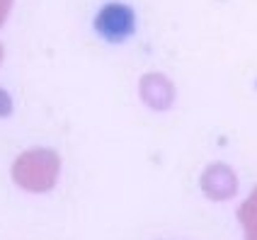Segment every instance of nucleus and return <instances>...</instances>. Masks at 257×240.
Instances as JSON below:
<instances>
[{
	"instance_id": "obj_2",
	"label": "nucleus",
	"mask_w": 257,
	"mask_h": 240,
	"mask_svg": "<svg viewBox=\"0 0 257 240\" xmlns=\"http://www.w3.org/2000/svg\"><path fill=\"white\" fill-rule=\"evenodd\" d=\"M10 107H13V104H10V97H8V95L0 90V116L10 114Z\"/></svg>"
},
{
	"instance_id": "obj_1",
	"label": "nucleus",
	"mask_w": 257,
	"mask_h": 240,
	"mask_svg": "<svg viewBox=\"0 0 257 240\" xmlns=\"http://www.w3.org/2000/svg\"><path fill=\"white\" fill-rule=\"evenodd\" d=\"M92 29L102 42L112 44V46H121L136 34L139 15L134 10V5L121 3V0H109L95 13Z\"/></svg>"
}]
</instances>
